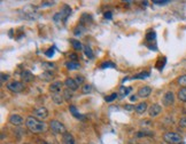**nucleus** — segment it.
Returning <instances> with one entry per match:
<instances>
[{
    "label": "nucleus",
    "mask_w": 186,
    "mask_h": 144,
    "mask_svg": "<svg viewBox=\"0 0 186 144\" xmlns=\"http://www.w3.org/2000/svg\"><path fill=\"white\" fill-rule=\"evenodd\" d=\"M25 126L32 133H44L47 130V127H48L47 123H44L43 120L35 118L33 115H30L25 119Z\"/></svg>",
    "instance_id": "f257e3e1"
},
{
    "label": "nucleus",
    "mask_w": 186,
    "mask_h": 144,
    "mask_svg": "<svg viewBox=\"0 0 186 144\" xmlns=\"http://www.w3.org/2000/svg\"><path fill=\"white\" fill-rule=\"evenodd\" d=\"M163 140L168 144H180L183 141V137L177 133L173 132H167L163 135Z\"/></svg>",
    "instance_id": "f03ea898"
},
{
    "label": "nucleus",
    "mask_w": 186,
    "mask_h": 144,
    "mask_svg": "<svg viewBox=\"0 0 186 144\" xmlns=\"http://www.w3.org/2000/svg\"><path fill=\"white\" fill-rule=\"evenodd\" d=\"M50 128L52 129L54 134H62L63 135L64 133H67L66 126L59 120H51L50 121Z\"/></svg>",
    "instance_id": "7ed1b4c3"
},
{
    "label": "nucleus",
    "mask_w": 186,
    "mask_h": 144,
    "mask_svg": "<svg viewBox=\"0 0 186 144\" xmlns=\"http://www.w3.org/2000/svg\"><path fill=\"white\" fill-rule=\"evenodd\" d=\"M7 89L13 92V93H21L24 89V84L17 80H13L9 84H7Z\"/></svg>",
    "instance_id": "20e7f679"
},
{
    "label": "nucleus",
    "mask_w": 186,
    "mask_h": 144,
    "mask_svg": "<svg viewBox=\"0 0 186 144\" xmlns=\"http://www.w3.org/2000/svg\"><path fill=\"white\" fill-rule=\"evenodd\" d=\"M32 113H33L35 118H37L39 120H44V119H46L48 117V110L44 108V107H40V108L35 109Z\"/></svg>",
    "instance_id": "39448f33"
},
{
    "label": "nucleus",
    "mask_w": 186,
    "mask_h": 144,
    "mask_svg": "<svg viewBox=\"0 0 186 144\" xmlns=\"http://www.w3.org/2000/svg\"><path fill=\"white\" fill-rule=\"evenodd\" d=\"M162 103H163L164 107H170V105H172L175 103V94H173V92L169 90V92H167V93L164 94L163 97H162Z\"/></svg>",
    "instance_id": "423d86ee"
},
{
    "label": "nucleus",
    "mask_w": 186,
    "mask_h": 144,
    "mask_svg": "<svg viewBox=\"0 0 186 144\" xmlns=\"http://www.w3.org/2000/svg\"><path fill=\"white\" fill-rule=\"evenodd\" d=\"M161 112H162V107H161L160 104H157V103L152 104L148 109V115L150 118H155V117H157Z\"/></svg>",
    "instance_id": "0eeeda50"
},
{
    "label": "nucleus",
    "mask_w": 186,
    "mask_h": 144,
    "mask_svg": "<svg viewBox=\"0 0 186 144\" xmlns=\"http://www.w3.org/2000/svg\"><path fill=\"white\" fill-rule=\"evenodd\" d=\"M8 123L14 125V126H22L25 121L20 115H9V118H8Z\"/></svg>",
    "instance_id": "6e6552de"
},
{
    "label": "nucleus",
    "mask_w": 186,
    "mask_h": 144,
    "mask_svg": "<svg viewBox=\"0 0 186 144\" xmlns=\"http://www.w3.org/2000/svg\"><path fill=\"white\" fill-rule=\"evenodd\" d=\"M64 85V82H62V81H54L51 84V86H50V92L52 94H55V93H61V89H62V87Z\"/></svg>",
    "instance_id": "1a4fd4ad"
},
{
    "label": "nucleus",
    "mask_w": 186,
    "mask_h": 144,
    "mask_svg": "<svg viewBox=\"0 0 186 144\" xmlns=\"http://www.w3.org/2000/svg\"><path fill=\"white\" fill-rule=\"evenodd\" d=\"M64 86L67 87L68 89L73 90V92L78 89V84H77V82L75 81V79H73V78H68V79L64 80Z\"/></svg>",
    "instance_id": "9d476101"
},
{
    "label": "nucleus",
    "mask_w": 186,
    "mask_h": 144,
    "mask_svg": "<svg viewBox=\"0 0 186 144\" xmlns=\"http://www.w3.org/2000/svg\"><path fill=\"white\" fill-rule=\"evenodd\" d=\"M60 14H61V17H62V21H67V18L71 14V7L69 5H64L61 9Z\"/></svg>",
    "instance_id": "9b49d317"
},
{
    "label": "nucleus",
    "mask_w": 186,
    "mask_h": 144,
    "mask_svg": "<svg viewBox=\"0 0 186 144\" xmlns=\"http://www.w3.org/2000/svg\"><path fill=\"white\" fill-rule=\"evenodd\" d=\"M152 93V88L148 86H144L142 88H139L138 90V96L139 97H148Z\"/></svg>",
    "instance_id": "f8f14e48"
},
{
    "label": "nucleus",
    "mask_w": 186,
    "mask_h": 144,
    "mask_svg": "<svg viewBox=\"0 0 186 144\" xmlns=\"http://www.w3.org/2000/svg\"><path fill=\"white\" fill-rule=\"evenodd\" d=\"M21 78H22V80L24 82H31L32 80L35 79V76L30 71H28V70H24V71L21 73Z\"/></svg>",
    "instance_id": "ddd939ff"
},
{
    "label": "nucleus",
    "mask_w": 186,
    "mask_h": 144,
    "mask_svg": "<svg viewBox=\"0 0 186 144\" xmlns=\"http://www.w3.org/2000/svg\"><path fill=\"white\" fill-rule=\"evenodd\" d=\"M62 143L63 144H75L74 136H73L69 132L64 133V134L62 135Z\"/></svg>",
    "instance_id": "4468645a"
},
{
    "label": "nucleus",
    "mask_w": 186,
    "mask_h": 144,
    "mask_svg": "<svg viewBox=\"0 0 186 144\" xmlns=\"http://www.w3.org/2000/svg\"><path fill=\"white\" fill-rule=\"evenodd\" d=\"M69 111H70V113L74 115L75 118L81 119V120H84V119H85V115H83L82 113H79L77 108H76L75 105H70V107H69Z\"/></svg>",
    "instance_id": "2eb2a0df"
},
{
    "label": "nucleus",
    "mask_w": 186,
    "mask_h": 144,
    "mask_svg": "<svg viewBox=\"0 0 186 144\" xmlns=\"http://www.w3.org/2000/svg\"><path fill=\"white\" fill-rule=\"evenodd\" d=\"M147 103L146 102H142V103H139V104H137L136 105V108H134V111L138 113V115H142L146 110H147Z\"/></svg>",
    "instance_id": "dca6fc26"
},
{
    "label": "nucleus",
    "mask_w": 186,
    "mask_h": 144,
    "mask_svg": "<svg viewBox=\"0 0 186 144\" xmlns=\"http://www.w3.org/2000/svg\"><path fill=\"white\" fill-rule=\"evenodd\" d=\"M52 100L56 105H61L64 98H63V95H61L60 93H55L52 94Z\"/></svg>",
    "instance_id": "f3484780"
},
{
    "label": "nucleus",
    "mask_w": 186,
    "mask_h": 144,
    "mask_svg": "<svg viewBox=\"0 0 186 144\" xmlns=\"http://www.w3.org/2000/svg\"><path fill=\"white\" fill-rule=\"evenodd\" d=\"M41 68L44 69L45 71H50L52 72V70H55L56 69V65L52 63V62H43L41 63Z\"/></svg>",
    "instance_id": "a211bd4d"
},
{
    "label": "nucleus",
    "mask_w": 186,
    "mask_h": 144,
    "mask_svg": "<svg viewBox=\"0 0 186 144\" xmlns=\"http://www.w3.org/2000/svg\"><path fill=\"white\" fill-rule=\"evenodd\" d=\"M177 96H178V100L182 102H184L186 103V87H182L180 89L178 90V94H177Z\"/></svg>",
    "instance_id": "6ab92c4d"
},
{
    "label": "nucleus",
    "mask_w": 186,
    "mask_h": 144,
    "mask_svg": "<svg viewBox=\"0 0 186 144\" xmlns=\"http://www.w3.org/2000/svg\"><path fill=\"white\" fill-rule=\"evenodd\" d=\"M70 43L73 45V47H74L75 51H83V48H84V46H83L81 41L79 40H76V39H70Z\"/></svg>",
    "instance_id": "aec40b11"
},
{
    "label": "nucleus",
    "mask_w": 186,
    "mask_h": 144,
    "mask_svg": "<svg viewBox=\"0 0 186 144\" xmlns=\"http://www.w3.org/2000/svg\"><path fill=\"white\" fill-rule=\"evenodd\" d=\"M137 136L138 137H144V136H154V132H152V130H147V129H142L139 130L138 133H137Z\"/></svg>",
    "instance_id": "412c9836"
},
{
    "label": "nucleus",
    "mask_w": 186,
    "mask_h": 144,
    "mask_svg": "<svg viewBox=\"0 0 186 144\" xmlns=\"http://www.w3.org/2000/svg\"><path fill=\"white\" fill-rule=\"evenodd\" d=\"M66 66H67L69 70H77L81 68V64L78 62H73V61H69L66 63Z\"/></svg>",
    "instance_id": "4be33fe9"
},
{
    "label": "nucleus",
    "mask_w": 186,
    "mask_h": 144,
    "mask_svg": "<svg viewBox=\"0 0 186 144\" xmlns=\"http://www.w3.org/2000/svg\"><path fill=\"white\" fill-rule=\"evenodd\" d=\"M83 51H84V54H85L89 58L94 57V54H93V51H92V49H91V47H90L89 45H85L84 48H83Z\"/></svg>",
    "instance_id": "5701e85b"
},
{
    "label": "nucleus",
    "mask_w": 186,
    "mask_h": 144,
    "mask_svg": "<svg viewBox=\"0 0 186 144\" xmlns=\"http://www.w3.org/2000/svg\"><path fill=\"white\" fill-rule=\"evenodd\" d=\"M155 39H156V35H155V32L150 30L148 33L146 35V40H147L148 43H153V41H155Z\"/></svg>",
    "instance_id": "b1692460"
},
{
    "label": "nucleus",
    "mask_w": 186,
    "mask_h": 144,
    "mask_svg": "<svg viewBox=\"0 0 186 144\" xmlns=\"http://www.w3.org/2000/svg\"><path fill=\"white\" fill-rule=\"evenodd\" d=\"M63 98L66 100V101H70L71 98H73V90H70V89H64L63 90Z\"/></svg>",
    "instance_id": "393cba45"
},
{
    "label": "nucleus",
    "mask_w": 186,
    "mask_h": 144,
    "mask_svg": "<svg viewBox=\"0 0 186 144\" xmlns=\"http://www.w3.org/2000/svg\"><path fill=\"white\" fill-rule=\"evenodd\" d=\"M92 89H93L92 85H90V84H85L84 86H82V93L83 94H89V93L92 92Z\"/></svg>",
    "instance_id": "a878e982"
},
{
    "label": "nucleus",
    "mask_w": 186,
    "mask_h": 144,
    "mask_svg": "<svg viewBox=\"0 0 186 144\" xmlns=\"http://www.w3.org/2000/svg\"><path fill=\"white\" fill-rule=\"evenodd\" d=\"M130 90H131V88H127V87L124 86H121V88H119V95L122 97H124V96H127V94L130 93Z\"/></svg>",
    "instance_id": "bb28decb"
},
{
    "label": "nucleus",
    "mask_w": 186,
    "mask_h": 144,
    "mask_svg": "<svg viewBox=\"0 0 186 144\" xmlns=\"http://www.w3.org/2000/svg\"><path fill=\"white\" fill-rule=\"evenodd\" d=\"M84 30H85L84 25H83V24H79V25L74 30V35L75 36H79V35H82L83 32H84Z\"/></svg>",
    "instance_id": "cd10ccee"
},
{
    "label": "nucleus",
    "mask_w": 186,
    "mask_h": 144,
    "mask_svg": "<svg viewBox=\"0 0 186 144\" xmlns=\"http://www.w3.org/2000/svg\"><path fill=\"white\" fill-rule=\"evenodd\" d=\"M40 78L44 80H51L53 78V73L50 71H45L43 74H40Z\"/></svg>",
    "instance_id": "c85d7f7f"
},
{
    "label": "nucleus",
    "mask_w": 186,
    "mask_h": 144,
    "mask_svg": "<svg viewBox=\"0 0 186 144\" xmlns=\"http://www.w3.org/2000/svg\"><path fill=\"white\" fill-rule=\"evenodd\" d=\"M171 1L170 0H154L153 1V4L154 5H157V6H164V5H168V4H170Z\"/></svg>",
    "instance_id": "c756f323"
},
{
    "label": "nucleus",
    "mask_w": 186,
    "mask_h": 144,
    "mask_svg": "<svg viewBox=\"0 0 186 144\" xmlns=\"http://www.w3.org/2000/svg\"><path fill=\"white\" fill-rule=\"evenodd\" d=\"M148 76H149V72H142L139 74L133 76V79H144V78H147Z\"/></svg>",
    "instance_id": "7c9ffc66"
},
{
    "label": "nucleus",
    "mask_w": 186,
    "mask_h": 144,
    "mask_svg": "<svg viewBox=\"0 0 186 144\" xmlns=\"http://www.w3.org/2000/svg\"><path fill=\"white\" fill-rule=\"evenodd\" d=\"M177 82H178L180 86L186 87V74H184V76H180L178 79H177Z\"/></svg>",
    "instance_id": "2f4dec72"
},
{
    "label": "nucleus",
    "mask_w": 186,
    "mask_h": 144,
    "mask_svg": "<svg viewBox=\"0 0 186 144\" xmlns=\"http://www.w3.org/2000/svg\"><path fill=\"white\" fill-rule=\"evenodd\" d=\"M75 81L78 84V86H81V85H83V84H84L85 79H84V77H83V76L77 74V76H75Z\"/></svg>",
    "instance_id": "473e14b6"
},
{
    "label": "nucleus",
    "mask_w": 186,
    "mask_h": 144,
    "mask_svg": "<svg viewBox=\"0 0 186 144\" xmlns=\"http://www.w3.org/2000/svg\"><path fill=\"white\" fill-rule=\"evenodd\" d=\"M117 95H119L117 93H113V94H110L109 96H107L104 100H106L107 102H113L114 100H116V98H117Z\"/></svg>",
    "instance_id": "72a5a7b5"
},
{
    "label": "nucleus",
    "mask_w": 186,
    "mask_h": 144,
    "mask_svg": "<svg viewBox=\"0 0 186 144\" xmlns=\"http://www.w3.org/2000/svg\"><path fill=\"white\" fill-rule=\"evenodd\" d=\"M108 66H110V68H115V64L112 63V62H104L102 64L100 65V68L101 69H106V68H108Z\"/></svg>",
    "instance_id": "f704fd0d"
},
{
    "label": "nucleus",
    "mask_w": 186,
    "mask_h": 144,
    "mask_svg": "<svg viewBox=\"0 0 186 144\" xmlns=\"http://www.w3.org/2000/svg\"><path fill=\"white\" fill-rule=\"evenodd\" d=\"M53 20H54V22H55V23H59V22H61V21H62L61 14H60V13H56V14H54V16H53Z\"/></svg>",
    "instance_id": "c9c22d12"
},
{
    "label": "nucleus",
    "mask_w": 186,
    "mask_h": 144,
    "mask_svg": "<svg viewBox=\"0 0 186 144\" xmlns=\"http://www.w3.org/2000/svg\"><path fill=\"white\" fill-rule=\"evenodd\" d=\"M179 126L183 127V128H186V117L180 118V120H179Z\"/></svg>",
    "instance_id": "e433bc0d"
},
{
    "label": "nucleus",
    "mask_w": 186,
    "mask_h": 144,
    "mask_svg": "<svg viewBox=\"0 0 186 144\" xmlns=\"http://www.w3.org/2000/svg\"><path fill=\"white\" fill-rule=\"evenodd\" d=\"M55 2L54 1H43L41 2V7H48V6H53Z\"/></svg>",
    "instance_id": "4c0bfd02"
},
{
    "label": "nucleus",
    "mask_w": 186,
    "mask_h": 144,
    "mask_svg": "<svg viewBox=\"0 0 186 144\" xmlns=\"http://www.w3.org/2000/svg\"><path fill=\"white\" fill-rule=\"evenodd\" d=\"M9 79V76L6 73H1V84H5V81H7Z\"/></svg>",
    "instance_id": "58836bf2"
},
{
    "label": "nucleus",
    "mask_w": 186,
    "mask_h": 144,
    "mask_svg": "<svg viewBox=\"0 0 186 144\" xmlns=\"http://www.w3.org/2000/svg\"><path fill=\"white\" fill-rule=\"evenodd\" d=\"M69 58H71V61H73V62H77V58H78V56H77V54L71 53V54H69Z\"/></svg>",
    "instance_id": "ea45409f"
},
{
    "label": "nucleus",
    "mask_w": 186,
    "mask_h": 144,
    "mask_svg": "<svg viewBox=\"0 0 186 144\" xmlns=\"http://www.w3.org/2000/svg\"><path fill=\"white\" fill-rule=\"evenodd\" d=\"M45 54H46V56H48V57H52L53 55H54V49H53V48H50V49L46 51Z\"/></svg>",
    "instance_id": "a19ab883"
},
{
    "label": "nucleus",
    "mask_w": 186,
    "mask_h": 144,
    "mask_svg": "<svg viewBox=\"0 0 186 144\" xmlns=\"http://www.w3.org/2000/svg\"><path fill=\"white\" fill-rule=\"evenodd\" d=\"M134 108H136V107H133L132 104H125V105H124V109L127 110V111H132V110H134Z\"/></svg>",
    "instance_id": "79ce46f5"
},
{
    "label": "nucleus",
    "mask_w": 186,
    "mask_h": 144,
    "mask_svg": "<svg viewBox=\"0 0 186 144\" xmlns=\"http://www.w3.org/2000/svg\"><path fill=\"white\" fill-rule=\"evenodd\" d=\"M104 17L110 20V18H112V13H110V12H107V13H104Z\"/></svg>",
    "instance_id": "37998d69"
},
{
    "label": "nucleus",
    "mask_w": 186,
    "mask_h": 144,
    "mask_svg": "<svg viewBox=\"0 0 186 144\" xmlns=\"http://www.w3.org/2000/svg\"><path fill=\"white\" fill-rule=\"evenodd\" d=\"M142 123V125H150V121H149V120H144Z\"/></svg>",
    "instance_id": "c03bdc74"
},
{
    "label": "nucleus",
    "mask_w": 186,
    "mask_h": 144,
    "mask_svg": "<svg viewBox=\"0 0 186 144\" xmlns=\"http://www.w3.org/2000/svg\"><path fill=\"white\" fill-rule=\"evenodd\" d=\"M130 100H131V101H136V100H137V96H131Z\"/></svg>",
    "instance_id": "a18cd8bd"
},
{
    "label": "nucleus",
    "mask_w": 186,
    "mask_h": 144,
    "mask_svg": "<svg viewBox=\"0 0 186 144\" xmlns=\"http://www.w3.org/2000/svg\"><path fill=\"white\" fill-rule=\"evenodd\" d=\"M138 144H144V143H138Z\"/></svg>",
    "instance_id": "49530a36"
},
{
    "label": "nucleus",
    "mask_w": 186,
    "mask_h": 144,
    "mask_svg": "<svg viewBox=\"0 0 186 144\" xmlns=\"http://www.w3.org/2000/svg\"><path fill=\"white\" fill-rule=\"evenodd\" d=\"M44 144H48V143H44Z\"/></svg>",
    "instance_id": "de8ad7c7"
}]
</instances>
